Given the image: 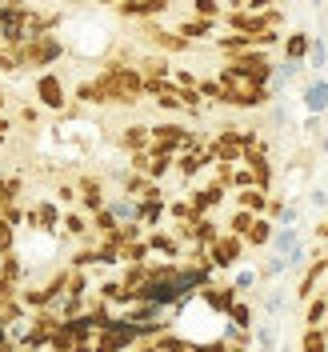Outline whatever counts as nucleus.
Segmentation results:
<instances>
[{
  "label": "nucleus",
  "instance_id": "0eeeda50",
  "mask_svg": "<svg viewBox=\"0 0 328 352\" xmlns=\"http://www.w3.org/2000/svg\"><path fill=\"white\" fill-rule=\"evenodd\" d=\"M149 140H153V129H149V124H132V129H124V136H120V144H124L129 153H149Z\"/></svg>",
  "mask_w": 328,
  "mask_h": 352
},
{
  "label": "nucleus",
  "instance_id": "dca6fc26",
  "mask_svg": "<svg viewBox=\"0 0 328 352\" xmlns=\"http://www.w3.org/2000/svg\"><path fill=\"white\" fill-rule=\"evenodd\" d=\"M144 244H149V252H168V256H180V241H176V236H164V232H153Z\"/></svg>",
  "mask_w": 328,
  "mask_h": 352
},
{
  "label": "nucleus",
  "instance_id": "c85d7f7f",
  "mask_svg": "<svg viewBox=\"0 0 328 352\" xmlns=\"http://www.w3.org/2000/svg\"><path fill=\"white\" fill-rule=\"evenodd\" d=\"M197 16L200 21H220V4H212V0H197Z\"/></svg>",
  "mask_w": 328,
  "mask_h": 352
},
{
  "label": "nucleus",
  "instance_id": "39448f33",
  "mask_svg": "<svg viewBox=\"0 0 328 352\" xmlns=\"http://www.w3.org/2000/svg\"><path fill=\"white\" fill-rule=\"evenodd\" d=\"M200 300L212 308V312H228V308L237 305V288H212V285H204Z\"/></svg>",
  "mask_w": 328,
  "mask_h": 352
},
{
  "label": "nucleus",
  "instance_id": "a211bd4d",
  "mask_svg": "<svg viewBox=\"0 0 328 352\" xmlns=\"http://www.w3.org/2000/svg\"><path fill=\"white\" fill-rule=\"evenodd\" d=\"M120 261H124V264H149V244H144V241L124 244V248H120Z\"/></svg>",
  "mask_w": 328,
  "mask_h": 352
},
{
  "label": "nucleus",
  "instance_id": "6e6552de",
  "mask_svg": "<svg viewBox=\"0 0 328 352\" xmlns=\"http://www.w3.org/2000/svg\"><path fill=\"white\" fill-rule=\"evenodd\" d=\"M56 224H61V208L52 200H41L36 204V232H56Z\"/></svg>",
  "mask_w": 328,
  "mask_h": 352
},
{
  "label": "nucleus",
  "instance_id": "aec40b11",
  "mask_svg": "<svg viewBox=\"0 0 328 352\" xmlns=\"http://www.w3.org/2000/svg\"><path fill=\"white\" fill-rule=\"evenodd\" d=\"M61 224H65L68 236H80V241L88 236V220L80 217V212H68V217H61Z\"/></svg>",
  "mask_w": 328,
  "mask_h": 352
},
{
  "label": "nucleus",
  "instance_id": "cd10ccee",
  "mask_svg": "<svg viewBox=\"0 0 328 352\" xmlns=\"http://www.w3.org/2000/svg\"><path fill=\"white\" fill-rule=\"evenodd\" d=\"M88 264H96V248H80V252L72 256V272H85Z\"/></svg>",
  "mask_w": 328,
  "mask_h": 352
},
{
  "label": "nucleus",
  "instance_id": "72a5a7b5",
  "mask_svg": "<svg viewBox=\"0 0 328 352\" xmlns=\"http://www.w3.org/2000/svg\"><path fill=\"white\" fill-rule=\"evenodd\" d=\"M132 352H160V349H156V340H153V344H136Z\"/></svg>",
  "mask_w": 328,
  "mask_h": 352
},
{
  "label": "nucleus",
  "instance_id": "ddd939ff",
  "mask_svg": "<svg viewBox=\"0 0 328 352\" xmlns=\"http://www.w3.org/2000/svg\"><path fill=\"white\" fill-rule=\"evenodd\" d=\"M0 276H4V280H12V285H21L24 261L17 256V252H4V256H0Z\"/></svg>",
  "mask_w": 328,
  "mask_h": 352
},
{
  "label": "nucleus",
  "instance_id": "f704fd0d",
  "mask_svg": "<svg viewBox=\"0 0 328 352\" xmlns=\"http://www.w3.org/2000/svg\"><path fill=\"white\" fill-rule=\"evenodd\" d=\"M4 109H8V92H0V116H4Z\"/></svg>",
  "mask_w": 328,
  "mask_h": 352
},
{
  "label": "nucleus",
  "instance_id": "7c9ffc66",
  "mask_svg": "<svg viewBox=\"0 0 328 352\" xmlns=\"http://www.w3.org/2000/svg\"><path fill=\"white\" fill-rule=\"evenodd\" d=\"M56 200L72 204V200H76V188H72V184H61V188H56Z\"/></svg>",
  "mask_w": 328,
  "mask_h": 352
},
{
  "label": "nucleus",
  "instance_id": "1a4fd4ad",
  "mask_svg": "<svg viewBox=\"0 0 328 352\" xmlns=\"http://www.w3.org/2000/svg\"><path fill=\"white\" fill-rule=\"evenodd\" d=\"M144 32H149V41H153V44H160L164 52H184V48H188V44H184L180 36H176V32H164V28H156V24H149Z\"/></svg>",
  "mask_w": 328,
  "mask_h": 352
},
{
  "label": "nucleus",
  "instance_id": "423d86ee",
  "mask_svg": "<svg viewBox=\"0 0 328 352\" xmlns=\"http://www.w3.org/2000/svg\"><path fill=\"white\" fill-rule=\"evenodd\" d=\"M237 208L261 217V212H268V192L264 188H244V192H237Z\"/></svg>",
  "mask_w": 328,
  "mask_h": 352
},
{
  "label": "nucleus",
  "instance_id": "20e7f679",
  "mask_svg": "<svg viewBox=\"0 0 328 352\" xmlns=\"http://www.w3.org/2000/svg\"><path fill=\"white\" fill-rule=\"evenodd\" d=\"M220 200H224V188H220L217 180H212V184H204V188H197V192L188 197V204L197 208V217H208V208H217Z\"/></svg>",
  "mask_w": 328,
  "mask_h": 352
},
{
  "label": "nucleus",
  "instance_id": "2f4dec72",
  "mask_svg": "<svg viewBox=\"0 0 328 352\" xmlns=\"http://www.w3.org/2000/svg\"><path fill=\"white\" fill-rule=\"evenodd\" d=\"M200 352H228V349H224V340H208V344H200Z\"/></svg>",
  "mask_w": 328,
  "mask_h": 352
},
{
  "label": "nucleus",
  "instance_id": "393cba45",
  "mask_svg": "<svg viewBox=\"0 0 328 352\" xmlns=\"http://www.w3.org/2000/svg\"><path fill=\"white\" fill-rule=\"evenodd\" d=\"M285 52H288V60H300V56L308 52V36H305V32H292L288 44H285Z\"/></svg>",
  "mask_w": 328,
  "mask_h": 352
},
{
  "label": "nucleus",
  "instance_id": "412c9836",
  "mask_svg": "<svg viewBox=\"0 0 328 352\" xmlns=\"http://www.w3.org/2000/svg\"><path fill=\"white\" fill-rule=\"evenodd\" d=\"M325 312H328V300H325V296H316V300H308V312H305L308 329H320V320H325Z\"/></svg>",
  "mask_w": 328,
  "mask_h": 352
},
{
  "label": "nucleus",
  "instance_id": "f03ea898",
  "mask_svg": "<svg viewBox=\"0 0 328 352\" xmlns=\"http://www.w3.org/2000/svg\"><path fill=\"white\" fill-rule=\"evenodd\" d=\"M36 100L52 112H65V85H61L56 72H41L36 76Z\"/></svg>",
  "mask_w": 328,
  "mask_h": 352
},
{
  "label": "nucleus",
  "instance_id": "b1692460",
  "mask_svg": "<svg viewBox=\"0 0 328 352\" xmlns=\"http://www.w3.org/2000/svg\"><path fill=\"white\" fill-rule=\"evenodd\" d=\"M228 320H232L241 332H248V329H252V308H248V305H232V308H228Z\"/></svg>",
  "mask_w": 328,
  "mask_h": 352
},
{
  "label": "nucleus",
  "instance_id": "9b49d317",
  "mask_svg": "<svg viewBox=\"0 0 328 352\" xmlns=\"http://www.w3.org/2000/svg\"><path fill=\"white\" fill-rule=\"evenodd\" d=\"M176 36L188 44V41H204V36H212V21H184L176 28Z\"/></svg>",
  "mask_w": 328,
  "mask_h": 352
},
{
  "label": "nucleus",
  "instance_id": "a878e982",
  "mask_svg": "<svg viewBox=\"0 0 328 352\" xmlns=\"http://www.w3.org/2000/svg\"><path fill=\"white\" fill-rule=\"evenodd\" d=\"M0 72H4V76H17V72H21V65H17V52H12V48H0Z\"/></svg>",
  "mask_w": 328,
  "mask_h": 352
},
{
  "label": "nucleus",
  "instance_id": "f8f14e48",
  "mask_svg": "<svg viewBox=\"0 0 328 352\" xmlns=\"http://www.w3.org/2000/svg\"><path fill=\"white\" fill-rule=\"evenodd\" d=\"M28 8L24 4H0V28H24Z\"/></svg>",
  "mask_w": 328,
  "mask_h": 352
},
{
  "label": "nucleus",
  "instance_id": "5701e85b",
  "mask_svg": "<svg viewBox=\"0 0 328 352\" xmlns=\"http://www.w3.org/2000/svg\"><path fill=\"white\" fill-rule=\"evenodd\" d=\"M85 292H88V276H85V272H72V268H68V288H65V296L85 300Z\"/></svg>",
  "mask_w": 328,
  "mask_h": 352
},
{
  "label": "nucleus",
  "instance_id": "473e14b6",
  "mask_svg": "<svg viewBox=\"0 0 328 352\" xmlns=\"http://www.w3.org/2000/svg\"><path fill=\"white\" fill-rule=\"evenodd\" d=\"M8 132H12V124H8V120H4V116H0V144H4V140H8Z\"/></svg>",
  "mask_w": 328,
  "mask_h": 352
},
{
  "label": "nucleus",
  "instance_id": "bb28decb",
  "mask_svg": "<svg viewBox=\"0 0 328 352\" xmlns=\"http://www.w3.org/2000/svg\"><path fill=\"white\" fill-rule=\"evenodd\" d=\"M12 248H17V228H8V224L0 220V256L12 252Z\"/></svg>",
  "mask_w": 328,
  "mask_h": 352
},
{
  "label": "nucleus",
  "instance_id": "6ab92c4d",
  "mask_svg": "<svg viewBox=\"0 0 328 352\" xmlns=\"http://www.w3.org/2000/svg\"><path fill=\"white\" fill-rule=\"evenodd\" d=\"M300 352H328V332L308 329V332H305V340H300Z\"/></svg>",
  "mask_w": 328,
  "mask_h": 352
},
{
  "label": "nucleus",
  "instance_id": "c756f323",
  "mask_svg": "<svg viewBox=\"0 0 328 352\" xmlns=\"http://www.w3.org/2000/svg\"><path fill=\"white\" fill-rule=\"evenodd\" d=\"M197 92H200V100L208 96V100H220V85L217 80H197Z\"/></svg>",
  "mask_w": 328,
  "mask_h": 352
},
{
  "label": "nucleus",
  "instance_id": "f257e3e1",
  "mask_svg": "<svg viewBox=\"0 0 328 352\" xmlns=\"http://www.w3.org/2000/svg\"><path fill=\"white\" fill-rule=\"evenodd\" d=\"M241 256H244V241L241 236H228V232H220V241L208 248V264L212 268H232Z\"/></svg>",
  "mask_w": 328,
  "mask_h": 352
},
{
  "label": "nucleus",
  "instance_id": "7ed1b4c3",
  "mask_svg": "<svg viewBox=\"0 0 328 352\" xmlns=\"http://www.w3.org/2000/svg\"><path fill=\"white\" fill-rule=\"evenodd\" d=\"M76 197H80V208H88L92 217L105 208V188H100L96 176H80V192H76Z\"/></svg>",
  "mask_w": 328,
  "mask_h": 352
},
{
  "label": "nucleus",
  "instance_id": "9d476101",
  "mask_svg": "<svg viewBox=\"0 0 328 352\" xmlns=\"http://www.w3.org/2000/svg\"><path fill=\"white\" fill-rule=\"evenodd\" d=\"M136 72H140V80H168V72H173V68H168L164 56H149V60H140Z\"/></svg>",
  "mask_w": 328,
  "mask_h": 352
},
{
  "label": "nucleus",
  "instance_id": "2eb2a0df",
  "mask_svg": "<svg viewBox=\"0 0 328 352\" xmlns=\"http://www.w3.org/2000/svg\"><path fill=\"white\" fill-rule=\"evenodd\" d=\"M160 217H164V200H144V204H136V224H156Z\"/></svg>",
  "mask_w": 328,
  "mask_h": 352
},
{
  "label": "nucleus",
  "instance_id": "4468645a",
  "mask_svg": "<svg viewBox=\"0 0 328 352\" xmlns=\"http://www.w3.org/2000/svg\"><path fill=\"white\" fill-rule=\"evenodd\" d=\"M272 241V224L264 217H256L252 220V228H248V236H244V244H252V248H261V244H268Z\"/></svg>",
  "mask_w": 328,
  "mask_h": 352
},
{
  "label": "nucleus",
  "instance_id": "4be33fe9",
  "mask_svg": "<svg viewBox=\"0 0 328 352\" xmlns=\"http://www.w3.org/2000/svg\"><path fill=\"white\" fill-rule=\"evenodd\" d=\"M92 232H100V236H109V232H116V217H112L109 208H100L96 217H92V224H88Z\"/></svg>",
  "mask_w": 328,
  "mask_h": 352
},
{
  "label": "nucleus",
  "instance_id": "f3484780",
  "mask_svg": "<svg viewBox=\"0 0 328 352\" xmlns=\"http://www.w3.org/2000/svg\"><path fill=\"white\" fill-rule=\"evenodd\" d=\"M252 220H256L252 212H241V208H237L232 220H228V236H241V241H244V236H248V228H252Z\"/></svg>",
  "mask_w": 328,
  "mask_h": 352
}]
</instances>
